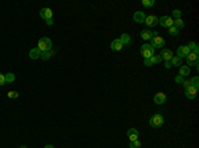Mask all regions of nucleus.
Listing matches in <instances>:
<instances>
[{
  "mask_svg": "<svg viewBox=\"0 0 199 148\" xmlns=\"http://www.w3.org/2000/svg\"><path fill=\"white\" fill-rule=\"evenodd\" d=\"M37 48L41 50V53H42V52H47V50H49V49H52L51 38H48V37H42V38H40L39 42H37Z\"/></svg>",
  "mask_w": 199,
  "mask_h": 148,
  "instance_id": "1",
  "label": "nucleus"
},
{
  "mask_svg": "<svg viewBox=\"0 0 199 148\" xmlns=\"http://www.w3.org/2000/svg\"><path fill=\"white\" fill-rule=\"evenodd\" d=\"M141 54L145 58H150L154 56V48H153L150 44H143L141 46Z\"/></svg>",
  "mask_w": 199,
  "mask_h": 148,
  "instance_id": "2",
  "label": "nucleus"
},
{
  "mask_svg": "<svg viewBox=\"0 0 199 148\" xmlns=\"http://www.w3.org/2000/svg\"><path fill=\"white\" fill-rule=\"evenodd\" d=\"M163 124V116L161 115V114H155V115H153L151 118H150V126L154 128H158L161 127V126Z\"/></svg>",
  "mask_w": 199,
  "mask_h": 148,
  "instance_id": "3",
  "label": "nucleus"
},
{
  "mask_svg": "<svg viewBox=\"0 0 199 148\" xmlns=\"http://www.w3.org/2000/svg\"><path fill=\"white\" fill-rule=\"evenodd\" d=\"M186 61H187V66H190V65H195V66H198L199 56L197 53H194V52H190V53L187 54V57H186Z\"/></svg>",
  "mask_w": 199,
  "mask_h": 148,
  "instance_id": "4",
  "label": "nucleus"
},
{
  "mask_svg": "<svg viewBox=\"0 0 199 148\" xmlns=\"http://www.w3.org/2000/svg\"><path fill=\"white\" fill-rule=\"evenodd\" d=\"M198 90H199V87H197V86L190 85L189 87L185 90V92H186V97H187L189 99H194V98L197 97V94H198Z\"/></svg>",
  "mask_w": 199,
  "mask_h": 148,
  "instance_id": "5",
  "label": "nucleus"
},
{
  "mask_svg": "<svg viewBox=\"0 0 199 148\" xmlns=\"http://www.w3.org/2000/svg\"><path fill=\"white\" fill-rule=\"evenodd\" d=\"M159 25H162L163 28H170L174 25V20L171 18L170 16H162L161 18H159Z\"/></svg>",
  "mask_w": 199,
  "mask_h": 148,
  "instance_id": "6",
  "label": "nucleus"
},
{
  "mask_svg": "<svg viewBox=\"0 0 199 148\" xmlns=\"http://www.w3.org/2000/svg\"><path fill=\"white\" fill-rule=\"evenodd\" d=\"M150 41H151V44H150V45H151L154 49L155 48H163V45H165V40L162 38L161 36H154Z\"/></svg>",
  "mask_w": 199,
  "mask_h": 148,
  "instance_id": "7",
  "label": "nucleus"
},
{
  "mask_svg": "<svg viewBox=\"0 0 199 148\" xmlns=\"http://www.w3.org/2000/svg\"><path fill=\"white\" fill-rule=\"evenodd\" d=\"M190 48L187 45H182V46H179L178 49H177V57H179V58H182V57H187V54L190 53Z\"/></svg>",
  "mask_w": 199,
  "mask_h": 148,
  "instance_id": "8",
  "label": "nucleus"
},
{
  "mask_svg": "<svg viewBox=\"0 0 199 148\" xmlns=\"http://www.w3.org/2000/svg\"><path fill=\"white\" fill-rule=\"evenodd\" d=\"M40 16L42 18H45V20H49V18L53 17V11L51 8H42L40 11Z\"/></svg>",
  "mask_w": 199,
  "mask_h": 148,
  "instance_id": "9",
  "label": "nucleus"
},
{
  "mask_svg": "<svg viewBox=\"0 0 199 148\" xmlns=\"http://www.w3.org/2000/svg\"><path fill=\"white\" fill-rule=\"evenodd\" d=\"M145 23H146V25H148V27H155V25H158L159 18L157 16H146Z\"/></svg>",
  "mask_w": 199,
  "mask_h": 148,
  "instance_id": "10",
  "label": "nucleus"
},
{
  "mask_svg": "<svg viewBox=\"0 0 199 148\" xmlns=\"http://www.w3.org/2000/svg\"><path fill=\"white\" fill-rule=\"evenodd\" d=\"M138 136H139L138 130H136V128H130V130H127V139H129L130 141L138 140Z\"/></svg>",
  "mask_w": 199,
  "mask_h": 148,
  "instance_id": "11",
  "label": "nucleus"
},
{
  "mask_svg": "<svg viewBox=\"0 0 199 148\" xmlns=\"http://www.w3.org/2000/svg\"><path fill=\"white\" fill-rule=\"evenodd\" d=\"M133 18H134V21H136V23H138V24H142V23H145L146 15L143 13L142 11H138V12H136V13L133 15Z\"/></svg>",
  "mask_w": 199,
  "mask_h": 148,
  "instance_id": "12",
  "label": "nucleus"
},
{
  "mask_svg": "<svg viewBox=\"0 0 199 148\" xmlns=\"http://www.w3.org/2000/svg\"><path fill=\"white\" fill-rule=\"evenodd\" d=\"M159 56H161L162 60H165V61H170L171 58L174 57V53L170 50V49H163V50L161 52V54H159Z\"/></svg>",
  "mask_w": 199,
  "mask_h": 148,
  "instance_id": "13",
  "label": "nucleus"
},
{
  "mask_svg": "<svg viewBox=\"0 0 199 148\" xmlns=\"http://www.w3.org/2000/svg\"><path fill=\"white\" fill-rule=\"evenodd\" d=\"M154 102L157 104H163L166 102V94L165 92H157L154 95Z\"/></svg>",
  "mask_w": 199,
  "mask_h": 148,
  "instance_id": "14",
  "label": "nucleus"
},
{
  "mask_svg": "<svg viewBox=\"0 0 199 148\" xmlns=\"http://www.w3.org/2000/svg\"><path fill=\"white\" fill-rule=\"evenodd\" d=\"M122 48H124V45H122V42L119 41V38H117V40H113V41H112V44H110V49H112V50H114V52L121 50Z\"/></svg>",
  "mask_w": 199,
  "mask_h": 148,
  "instance_id": "15",
  "label": "nucleus"
},
{
  "mask_svg": "<svg viewBox=\"0 0 199 148\" xmlns=\"http://www.w3.org/2000/svg\"><path fill=\"white\" fill-rule=\"evenodd\" d=\"M29 57L32 58V60H37V58L41 57V50H40L39 48H33V49H31V52H29Z\"/></svg>",
  "mask_w": 199,
  "mask_h": 148,
  "instance_id": "16",
  "label": "nucleus"
},
{
  "mask_svg": "<svg viewBox=\"0 0 199 148\" xmlns=\"http://www.w3.org/2000/svg\"><path fill=\"white\" fill-rule=\"evenodd\" d=\"M141 37H142V40H145V41H150V40L153 38V32L149 29H143L142 32H141Z\"/></svg>",
  "mask_w": 199,
  "mask_h": 148,
  "instance_id": "17",
  "label": "nucleus"
},
{
  "mask_svg": "<svg viewBox=\"0 0 199 148\" xmlns=\"http://www.w3.org/2000/svg\"><path fill=\"white\" fill-rule=\"evenodd\" d=\"M189 74H190V67L187 66V65H180L179 66V75L185 78V77H187Z\"/></svg>",
  "mask_w": 199,
  "mask_h": 148,
  "instance_id": "18",
  "label": "nucleus"
},
{
  "mask_svg": "<svg viewBox=\"0 0 199 148\" xmlns=\"http://www.w3.org/2000/svg\"><path fill=\"white\" fill-rule=\"evenodd\" d=\"M119 41L122 42V45H130L131 44V38L127 33H122L121 37H119Z\"/></svg>",
  "mask_w": 199,
  "mask_h": 148,
  "instance_id": "19",
  "label": "nucleus"
},
{
  "mask_svg": "<svg viewBox=\"0 0 199 148\" xmlns=\"http://www.w3.org/2000/svg\"><path fill=\"white\" fill-rule=\"evenodd\" d=\"M53 54H54V52L52 50V49H49V50H47V52H42V53H41V58H42V60H49V58Z\"/></svg>",
  "mask_w": 199,
  "mask_h": 148,
  "instance_id": "20",
  "label": "nucleus"
},
{
  "mask_svg": "<svg viewBox=\"0 0 199 148\" xmlns=\"http://www.w3.org/2000/svg\"><path fill=\"white\" fill-rule=\"evenodd\" d=\"M170 64L174 65V66H180V64H182V58H179V57H177V56H174V57L170 60Z\"/></svg>",
  "mask_w": 199,
  "mask_h": 148,
  "instance_id": "21",
  "label": "nucleus"
},
{
  "mask_svg": "<svg viewBox=\"0 0 199 148\" xmlns=\"http://www.w3.org/2000/svg\"><path fill=\"white\" fill-rule=\"evenodd\" d=\"M174 27L178 28V29H182V28H185V23H183L182 18H175L174 20Z\"/></svg>",
  "mask_w": 199,
  "mask_h": 148,
  "instance_id": "22",
  "label": "nucleus"
},
{
  "mask_svg": "<svg viewBox=\"0 0 199 148\" xmlns=\"http://www.w3.org/2000/svg\"><path fill=\"white\" fill-rule=\"evenodd\" d=\"M4 77H5V83H12L15 81V74L13 73H7V74H4Z\"/></svg>",
  "mask_w": 199,
  "mask_h": 148,
  "instance_id": "23",
  "label": "nucleus"
},
{
  "mask_svg": "<svg viewBox=\"0 0 199 148\" xmlns=\"http://www.w3.org/2000/svg\"><path fill=\"white\" fill-rule=\"evenodd\" d=\"M189 48H190V50H191V52H194V53H199V49H198V45L197 44H195V42L194 41H191V42H189Z\"/></svg>",
  "mask_w": 199,
  "mask_h": 148,
  "instance_id": "24",
  "label": "nucleus"
},
{
  "mask_svg": "<svg viewBox=\"0 0 199 148\" xmlns=\"http://www.w3.org/2000/svg\"><path fill=\"white\" fill-rule=\"evenodd\" d=\"M150 61H151V64H153V65H155V64H159V62H161L162 58H161V56L154 54L153 57H150Z\"/></svg>",
  "mask_w": 199,
  "mask_h": 148,
  "instance_id": "25",
  "label": "nucleus"
},
{
  "mask_svg": "<svg viewBox=\"0 0 199 148\" xmlns=\"http://www.w3.org/2000/svg\"><path fill=\"white\" fill-rule=\"evenodd\" d=\"M154 4H155L154 0H143V1H142V5H143V7H146V8L153 7Z\"/></svg>",
  "mask_w": 199,
  "mask_h": 148,
  "instance_id": "26",
  "label": "nucleus"
},
{
  "mask_svg": "<svg viewBox=\"0 0 199 148\" xmlns=\"http://www.w3.org/2000/svg\"><path fill=\"white\" fill-rule=\"evenodd\" d=\"M169 33H170V35L171 36H178V33H179V29H178V28H175V27H170L169 28Z\"/></svg>",
  "mask_w": 199,
  "mask_h": 148,
  "instance_id": "27",
  "label": "nucleus"
},
{
  "mask_svg": "<svg viewBox=\"0 0 199 148\" xmlns=\"http://www.w3.org/2000/svg\"><path fill=\"white\" fill-rule=\"evenodd\" d=\"M8 98H10V99H16L17 97H19V92L17 91H8Z\"/></svg>",
  "mask_w": 199,
  "mask_h": 148,
  "instance_id": "28",
  "label": "nucleus"
},
{
  "mask_svg": "<svg viewBox=\"0 0 199 148\" xmlns=\"http://www.w3.org/2000/svg\"><path fill=\"white\" fill-rule=\"evenodd\" d=\"M190 82H191L192 86H197V87H199V78H198V75H195L194 78L190 79Z\"/></svg>",
  "mask_w": 199,
  "mask_h": 148,
  "instance_id": "29",
  "label": "nucleus"
},
{
  "mask_svg": "<svg viewBox=\"0 0 199 148\" xmlns=\"http://www.w3.org/2000/svg\"><path fill=\"white\" fill-rule=\"evenodd\" d=\"M141 147V143L139 140H134V141H130V146L129 148H139Z\"/></svg>",
  "mask_w": 199,
  "mask_h": 148,
  "instance_id": "30",
  "label": "nucleus"
},
{
  "mask_svg": "<svg viewBox=\"0 0 199 148\" xmlns=\"http://www.w3.org/2000/svg\"><path fill=\"white\" fill-rule=\"evenodd\" d=\"M180 15H182V11H179V9H174L173 11L174 18H180Z\"/></svg>",
  "mask_w": 199,
  "mask_h": 148,
  "instance_id": "31",
  "label": "nucleus"
},
{
  "mask_svg": "<svg viewBox=\"0 0 199 148\" xmlns=\"http://www.w3.org/2000/svg\"><path fill=\"white\" fill-rule=\"evenodd\" d=\"M5 83V77L3 73H0V86H3Z\"/></svg>",
  "mask_w": 199,
  "mask_h": 148,
  "instance_id": "32",
  "label": "nucleus"
},
{
  "mask_svg": "<svg viewBox=\"0 0 199 148\" xmlns=\"http://www.w3.org/2000/svg\"><path fill=\"white\" fill-rule=\"evenodd\" d=\"M174 81H175L177 83H182V82H183V77H180L179 74H178V75H177L175 78H174Z\"/></svg>",
  "mask_w": 199,
  "mask_h": 148,
  "instance_id": "33",
  "label": "nucleus"
},
{
  "mask_svg": "<svg viewBox=\"0 0 199 148\" xmlns=\"http://www.w3.org/2000/svg\"><path fill=\"white\" fill-rule=\"evenodd\" d=\"M180 85H182V86H183V87H185V89H187L189 86L191 85V82H190V81H183L182 83H180Z\"/></svg>",
  "mask_w": 199,
  "mask_h": 148,
  "instance_id": "34",
  "label": "nucleus"
},
{
  "mask_svg": "<svg viewBox=\"0 0 199 148\" xmlns=\"http://www.w3.org/2000/svg\"><path fill=\"white\" fill-rule=\"evenodd\" d=\"M145 66H153L151 61H150V58H145Z\"/></svg>",
  "mask_w": 199,
  "mask_h": 148,
  "instance_id": "35",
  "label": "nucleus"
},
{
  "mask_svg": "<svg viewBox=\"0 0 199 148\" xmlns=\"http://www.w3.org/2000/svg\"><path fill=\"white\" fill-rule=\"evenodd\" d=\"M47 24H48V25H52V24H53V18H49V20H47Z\"/></svg>",
  "mask_w": 199,
  "mask_h": 148,
  "instance_id": "36",
  "label": "nucleus"
},
{
  "mask_svg": "<svg viewBox=\"0 0 199 148\" xmlns=\"http://www.w3.org/2000/svg\"><path fill=\"white\" fill-rule=\"evenodd\" d=\"M171 66V64H170V61H166V64H165V67H167V69H169V67Z\"/></svg>",
  "mask_w": 199,
  "mask_h": 148,
  "instance_id": "37",
  "label": "nucleus"
},
{
  "mask_svg": "<svg viewBox=\"0 0 199 148\" xmlns=\"http://www.w3.org/2000/svg\"><path fill=\"white\" fill-rule=\"evenodd\" d=\"M44 148H54L53 146H52V144H47V146H45Z\"/></svg>",
  "mask_w": 199,
  "mask_h": 148,
  "instance_id": "38",
  "label": "nucleus"
},
{
  "mask_svg": "<svg viewBox=\"0 0 199 148\" xmlns=\"http://www.w3.org/2000/svg\"><path fill=\"white\" fill-rule=\"evenodd\" d=\"M20 148H28V147H25V146H21Z\"/></svg>",
  "mask_w": 199,
  "mask_h": 148,
  "instance_id": "39",
  "label": "nucleus"
}]
</instances>
